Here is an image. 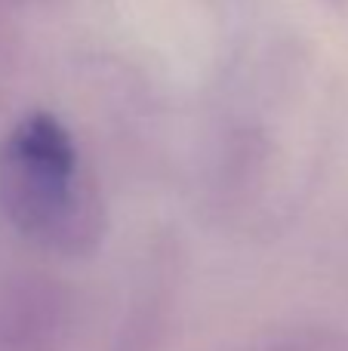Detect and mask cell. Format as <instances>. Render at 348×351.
I'll use <instances>...</instances> for the list:
<instances>
[{
    "instance_id": "6da1fadb",
    "label": "cell",
    "mask_w": 348,
    "mask_h": 351,
    "mask_svg": "<svg viewBox=\"0 0 348 351\" xmlns=\"http://www.w3.org/2000/svg\"><path fill=\"white\" fill-rule=\"evenodd\" d=\"M0 204L18 231L62 256L102 243V204L80 179L77 148L49 114H31L0 152Z\"/></svg>"
},
{
    "instance_id": "7a4b0ae2",
    "label": "cell",
    "mask_w": 348,
    "mask_h": 351,
    "mask_svg": "<svg viewBox=\"0 0 348 351\" xmlns=\"http://www.w3.org/2000/svg\"><path fill=\"white\" fill-rule=\"evenodd\" d=\"M74 299L65 284L25 274L0 290V351H65Z\"/></svg>"
},
{
    "instance_id": "3957f363",
    "label": "cell",
    "mask_w": 348,
    "mask_h": 351,
    "mask_svg": "<svg viewBox=\"0 0 348 351\" xmlns=\"http://www.w3.org/2000/svg\"><path fill=\"white\" fill-rule=\"evenodd\" d=\"M176 311V271L154 265L136 287L123 321L105 351H164Z\"/></svg>"
},
{
    "instance_id": "277c9868",
    "label": "cell",
    "mask_w": 348,
    "mask_h": 351,
    "mask_svg": "<svg viewBox=\"0 0 348 351\" xmlns=\"http://www.w3.org/2000/svg\"><path fill=\"white\" fill-rule=\"evenodd\" d=\"M232 351H348V336L327 327H271L244 339Z\"/></svg>"
}]
</instances>
